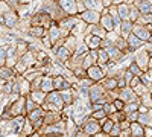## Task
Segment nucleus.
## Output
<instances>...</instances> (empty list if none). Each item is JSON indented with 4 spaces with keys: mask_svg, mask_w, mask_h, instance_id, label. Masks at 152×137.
I'll use <instances>...</instances> for the list:
<instances>
[{
    "mask_svg": "<svg viewBox=\"0 0 152 137\" xmlns=\"http://www.w3.org/2000/svg\"><path fill=\"white\" fill-rule=\"evenodd\" d=\"M90 102H97V101H110V97L107 95V90L104 89V85L100 82H94L90 89Z\"/></svg>",
    "mask_w": 152,
    "mask_h": 137,
    "instance_id": "2",
    "label": "nucleus"
},
{
    "mask_svg": "<svg viewBox=\"0 0 152 137\" xmlns=\"http://www.w3.org/2000/svg\"><path fill=\"white\" fill-rule=\"evenodd\" d=\"M113 125H114L113 119L107 117V120L102 123V133H104V134H107V136H110V133H111V130H113Z\"/></svg>",
    "mask_w": 152,
    "mask_h": 137,
    "instance_id": "42",
    "label": "nucleus"
},
{
    "mask_svg": "<svg viewBox=\"0 0 152 137\" xmlns=\"http://www.w3.org/2000/svg\"><path fill=\"white\" fill-rule=\"evenodd\" d=\"M104 110H105V113L110 116L111 113H114V111H117V108L114 107V104H113V101H107L105 104H104Z\"/></svg>",
    "mask_w": 152,
    "mask_h": 137,
    "instance_id": "48",
    "label": "nucleus"
},
{
    "mask_svg": "<svg viewBox=\"0 0 152 137\" xmlns=\"http://www.w3.org/2000/svg\"><path fill=\"white\" fill-rule=\"evenodd\" d=\"M29 96L34 99V101H35L38 105H43V104L46 102V96H47V93H44L41 89H38V90H32V92L29 93Z\"/></svg>",
    "mask_w": 152,
    "mask_h": 137,
    "instance_id": "27",
    "label": "nucleus"
},
{
    "mask_svg": "<svg viewBox=\"0 0 152 137\" xmlns=\"http://www.w3.org/2000/svg\"><path fill=\"white\" fill-rule=\"evenodd\" d=\"M58 5L67 15H78V0H58Z\"/></svg>",
    "mask_w": 152,
    "mask_h": 137,
    "instance_id": "4",
    "label": "nucleus"
},
{
    "mask_svg": "<svg viewBox=\"0 0 152 137\" xmlns=\"http://www.w3.org/2000/svg\"><path fill=\"white\" fill-rule=\"evenodd\" d=\"M132 89H134V92L138 95V96H142L145 92H148L149 90V87L146 85V84H143V82H140V84H137L135 87H132Z\"/></svg>",
    "mask_w": 152,
    "mask_h": 137,
    "instance_id": "47",
    "label": "nucleus"
},
{
    "mask_svg": "<svg viewBox=\"0 0 152 137\" xmlns=\"http://www.w3.org/2000/svg\"><path fill=\"white\" fill-rule=\"evenodd\" d=\"M61 96H62V101H64L66 105H73L75 102V92L73 89H69V90H61Z\"/></svg>",
    "mask_w": 152,
    "mask_h": 137,
    "instance_id": "29",
    "label": "nucleus"
},
{
    "mask_svg": "<svg viewBox=\"0 0 152 137\" xmlns=\"http://www.w3.org/2000/svg\"><path fill=\"white\" fill-rule=\"evenodd\" d=\"M44 114H46V110L41 107V105H38L35 110H32V111H29V113L26 114V117L28 119H31L32 122H35V120H38V119H41V117H44Z\"/></svg>",
    "mask_w": 152,
    "mask_h": 137,
    "instance_id": "25",
    "label": "nucleus"
},
{
    "mask_svg": "<svg viewBox=\"0 0 152 137\" xmlns=\"http://www.w3.org/2000/svg\"><path fill=\"white\" fill-rule=\"evenodd\" d=\"M107 38H108V40H111L114 44H116V41L120 38V35H119L116 31H108V32H107Z\"/></svg>",
    "mask_w": 152,
    "mask_h": 137,
    "instance_id": "50",
    "label": "nucleus"
},
{
    "mask_svg": "<svg viewBox=\"0 0 152 137\" xmlns=\"http://www.w3.org/2000/svg\"><path fill=\"white\" fill-rule=\"evenodd\" d=\"M140 104L146 105L148 108H152V93H151V90L145 92V93L140 96Z\"/></svg>",
    "mask_w": 152,
    "mask_h": 137,
    "instance_id": "36",
    "label": "nucleus"
},
{
    "mask_svg": "<svg viewBox=\"0 0 152 137\" xmlns=\"http://www.w3.org/2000/svg\"><path fill=\"white\" fill-rule=\"evenodd\" d=\"M149 58H151V55L148 52L146 46H143L140 49H137L135 52H132V59L140 66V69L143 72H149Z\"/></svg>",
    "mask_w": 152,
    "mask_h": 137,
    "instance_id": "1",
    "label": "nucleus"
},
{
    "mask_svg": "<svg viewBox=\"0 0 152 137\" xmlns=\"http://www.w3.org/2000/svg\"><path fill=\"white\" fill-rule=\"evenodd\" d=\"M47 35H49L50 41H52V44H55V43H56L58 40H61V38H64V37H62V31H61L59 24H58L56 21H53L52 24H50V28L47 29Z\"/></svg>",
    "mask_w": 152,
    "mask_h": 137,
    "instance_id": "12",
    "label": "nucleus"
},
{
    "mask_svg": "<svg viewBox=\"0 0 152 137\" xmlns=\"http://www.w3.org/2000/svg\"><path fill=\"white\" fill-rule=\"evenodd\" d=\"M120 131H122V127H120V123L114 122V125H113V130H111L110 136H120Z\"/></svg>",
    "mask_w": 152,
    "mask_h": 137,
    "instance_id": "52",
    "label": "nucleus"
},
{
    "mask_svg": "<svg viewBox=\"0 0 152 137\" xmlns=\"http://www.w3.org/2000/svg\"><path fill=\"white\" fill-rule=\"evenodd\" d=\"M116 46L120 49V51H123L125 53H131V51H129V44H128V40L123 38V37H120V38L116 41Z\"/></svg>",
    "mask_w": 152,
    "mask_h": 137,
    "instance_id": "37",
    "label": "nucleus"
},
{
    "mask_svg": "<svg viewBox=\"0 0 152 137\" xmlns=\"http://www.w3.org/2000/svg\"><path fill=\"white\" fill-rule=\"evenodd\" d=\"M117 85H119V89H123V87L128 85V82H126L125 78H119V79H117Z\"/></svg>",
    "mask_w": 152,
    "mask_h": 137,
    "instance_id": "61",
    "label": "nucleus"
},
{
    "mask_svg": "<svg viewBox=\"0 0 152 137\" xmlns=\"http://www.w3.org/2000/svg\"><path fill=\"white\" fill-rule=\"evenodd\" d=\"M17 81H18V89H20V95L21 96H28L32 90L31 87V81H28L23 75H17Z\"/></svg>",
    "mask_w": 152,
    "mask_h": 137,
    "instance_id": "16",
    "label": "nucleus"
},
{
    "mask_svg": "<svg viewBox=\"0 0 152 137\" xmlns=\"http://www.w3.org/2000/svg\"><path fill=\"white\" fill-rule=\"evenodd\" d=\"M137 5V8L140 9L142 14H148V12H152V0H142L138 3H134Z\"/></svg>",
    "mask_w": 152,
    "mask_h": 137,
    "instance_id": "30",
    "label": "nucleus"
},
{
    "mask_svg": "<svg viewBox=\"0 0 152 137\" xmlns=\"http://www.w3.org/2000/svg\"><path fill=\"white\" fill-rule=\"evenodd\" d=\"M87 29H88V23L84 21V20L79 17V20L76 21V23H75V26L72 28L70 34L75 35V37H78V38H82V37L87 34Z\"/></svg>",
    "mask_w": 152,
    "mask_h": 137,
    "instance_id": "11",
    "label": "nucleus"
},
{
    "mask_svg": "<svg viewBox=\"0 0 152 137\" xmlns=\"http://www.w3.org/2000/svg\"><path fill=\"white\" fill-rule=\"evenodd\" d=\"M73 72H75V75H76V76H78V79H79V78H84V76H87V70H85L84 67H78V69H75Z\"/></svg>",
    "mask_w": 152,
    "mask_h": 137,
    "instance_id": "54",
    "label": "nucleus"
},
{
    "mask_svg": "<svg viewBox=\"0 0 152 137\" xmlns=\"http://www.w3.org/2000/svg\"><path fill=\"white\" fill-rule=\"evenodd\" d=\"M41 43H43V46L46 47V51H52V41H50V38H49V35L46 34L44 37H41Z\"/></svg>",
    "mask_w": 152,
    "mask_h": 137,
    "instance_id": "49",
    "label": "nucleus"
},
{
    "mask_svg": "<svg viewBox=\"0 0 152 137\" xmlns=\"http://www.w3.org/2000/svg\"><path fill=\"white\" fill-rule=\"evenodd\" d=\"M37 107H38V104H37V102L34 101V99H32V97L28 95V96H26V114L29 113V111L35 110Z\"/></svg>",
    "mask_w": 152,
    "mask_h": 137,
    "instance_id": "44",
    "label": "nucleus"
},
{
    "mask_svg": "<svg viewBox=\"0 0 152 137\" xmlns=\"http://www.w3.org/2000/svg\"><path fill=\"white\" fill-rule=\"evenodd\" d=\"M14 70H15V73L17 75H24V73H26L28 70H29V66L26 64V63H24V61L20 58L18 61H17V64L14 66Z\"/></svg>",
    "mask_w": 152,
    "mask_h": 137,
    "instance_id": "34",
    "label": "nucleus"
},
{
    "mask_svg": "<svg viewBox=\"0 0 152 137\" xmlns=\"http://www.w3.org/2000/svg\"><path fill=\"white\" fill-rule=\"evenodd\" d=\"M135 23H140V24H149V23H152V12H148V14H140V17L137 18V21Z\"/></svg>",
    "mask_w": 152,
    "mask_h": 137,
    "instance_id": "41",
    "label": "nucleus"
},
{
    "mask_svg": "<svg viewBox=\"0 0 152 137\" xmlns=\"http://www.w3.org/2000/svg\"><path fill=\"white\" fill-rule=\"evenodd\" d=\"M126 69H128V70H129L131 73H134V75H138V76H142V75L145 73V72H143V70L140 69V66H138V64L135 63V61H134V59L131 61V63H129V66H128V67H126Z\"/></svg>",
    "mask_w": 152,
    "mask_h": 137,
    "instance_id": "40",
    "label": "nucleus"
},
{
    "mask_svg": "<svg viewBox=\"0 0 152 137\" xmlns=\"http://www.w3.org/2000/svg\"><path fill=\"white\" fill-rule=\"evenodd\" d=\"M79 17L87 21L88 24H97L100 21V11L97 9H85L84 12H81Z\"/></svg>",
    "mask_w": 152,
    "mask_h": 137,
    "instance_id": "5",
    "label": "nucleus"
},
{
    "mask_svg": "<svg viewBox=\"0 0 152 137\" xmlns=\"http://www.w3.org/2000/svg\"><path fill=\"white\" fill-rule=\"evenodd\" d=\"M21 136H34L35 134V128H34V123L31 119H24V123H23V128H21Z\"/></svg>",
    "mask_w": 152,
    "mask_h": 137,
    "instance_id": "28",
    "label": "nucleus"
},
{
    "mask_svg": "<svg viewBox=\"0 0 152 137\" xmlns=\"http://www.w3.org/2000/svg\"><path fill=\"white\" fill-rule=\"evenodd\" d=\"M138 122H140L142 125H148V123H149L148 113H138Z\"/></svg>",
    "mask_w": 152,
    "mask_h": 137,
    "instance_id": "53",
    "label": "nucleus"
},
{
    "mask_svg": "<svg viewBox=\"0 0 152 137\" xmlns=\"http://www.w3.org/2000/svg\"><path fill=\"white\" fill-rule=\"evenodd\" d=\"M78 41H79V38L78 37H75V35H67L66 38H64V46L69 49V51L72 52V53H75V51H76V46H78Z\"/></svg>",
    "mask_w": 152,
    "mask_h": 137,
    "instance_id": "26",
    "label": "nucleus"
},
{
    "mask_svg": "<svg viewBox=\"0 0 152 137\" xmlns=\"http://www.w3.org/2000/svg\"><path fill=\"white\" fill-rule=\"evenodd\" d=\"M117 9H119V15H120L122 20H126L129 17V3L123 2V3L117 5Z\"/></svg>",
    "mask_w": 152,
    "mask_h": 137,
    "instance_id": "31",
    "label": "nucleus"
},
{
    "mask_svg": "<svg viewBox=\"0 0 152 137\" xmlns=\"http://www.w3.org/2000/svg\"><path fill=\"white\" fill-rule=\"evenodd\" d=\"M119 97L122 99L125 104H126V102L140 101V96H138V95L134 92V89H132V87H129V85H126V87H123V89H120V95H119Z\"/></svg>",
    "mask_w": 152,
    "mask_h": 137,
    "instance_id": "7",
    "label": "nucleus"
},
{
    "mask_svg": "<svg viewBox=\"0 0 152 137\" xmlns=\"http://www.w3.org/2000/svg\"><path fill=\"white\" fill-rule=\"evenodd\" d=\"M132 28H134V23L131 20H122V24H120V37L123 38H128V37L132 34Z\"/></svg>",
    "mask_w": 152,
    "mask_h": 137,
    "instance_id": "19",
    "label": "nucleus"
},
{
    "mask_svg": "<svg viewBox=\"0 0 152 137\" xmlns=\"http://www.w3.org/2000/svg\"><path fill=\"white\" fill-rule=\"evenodd\" d=\"M53 85H55V90H69L72 89V82L67 81L62 75H56V76H53Z\"/></svg>",
    "mask_w": 152,
    "mask_h": 137,
    "instance_id": "17",
    "label": "nucleus"
},
{
    "mask_svg": "<svg viewBox=\"0 0 152 137\" xmlns=\"http://www.w3.org/2000/svg\"><path fill=\"white\" fill-rule=\"evenodd\" d=\"M140 9L137 8V5H134V3H131L129 5V17H128V20H131L132 23H135L137 21V18L140 17Z\"/></svg>",
    "mask_w": 152,
    "mask_h": 137,
    "instance_id": "32",
    "label": "nucleus"
},
{
    "mask_svg": "<svg viewBox=\"0 0 152 137\" xmlns=\"http://www.w3.org/2000/svg\"><path fill=\"white\" fill-rule=\"evenodd\" d=\"M113 3H114V0H102V5H104V8H110Z\"/></svg>",
    "mask_w": 152,
    "mask_h": 137,
    "instance_id": "62",
    "label": "nucleus"
},
{
    "mask_svg": "<svg viewBox=\"0 0 152 137\" xmlns=\"http://www.w3.org/2000/svg\"><path fill=\"white\" fill-rule=\"evenodd\" d=\"M34 2V0H18V3H21V5H31Z\"/></svg>",
    "mask_w": 152,
    "mask_h": 137,
    "instance_id": "63",
    "label": "nucleus"
},
{
    "mask_svg": "<svg viewBox=\"0 0 152 137\" xmlns=\"http://www.w3.org/2000/svg\"><path fill=\"white\" fill-rule=\"evenodd\" d=\"M87 76L91 78L94 82H99L104 76H107V73H105V70L102 69V66H99V64L96 63V64H93L91 67L87 69Z\"/></svg>",
    "mask_w": 152,
    "mask_h": 137,
    "instance_id": "10",
    "label": "nucleus"
},
{
    "mask_svg": "<svg viewBox=\"0 0 152 137\" xmlns=\"http://www.w3.org/2000/svg\"><path fill=\"white\" fill-rule=\"evenodd\" d=\"M140 82H142V78L138 76V75H134L132 79H131V82H129V87H135L137 84H140Z\"/></svg>",
    "mask_w": 152,
    "mask_h": 137,
    "instance_id": "57",
    "label": "nucleus"
},
{
    "mask_svg": "<svg viewBox=\"0 0 152 137\" xmlns=\"http://www.w3.org/2000/svg\"><path fill=\"white\" fill-rule=\"evenodd\" d=\"M82 130H84V133L87 134V136H96V134H99L100 131H102V125H100V122L97 120V119H94V117H87L85 119V122L82 123Z\"/></svg>",
    "mask_w": 152,
    "mask_h": 137,
    "instance_id": "3",
    "label": "nucleus"
},
{
    "mask_svg": "<svg viewBox=\"0 0 152 137\" xmlns=\"http://www.w3.org/2000/svg\"><path fill=\"white\" fill-rule=\"evenodd\" d=\"M132 34H135L140 40H143L145 43H149L151 37H152V32L145 26V24H140V23H134V28H132Z\"/></svg>",
    "mask_w": 152,
    "mask_h": 137,
    "instance_id": "8",
    "label": "nucleus"
},
{
    "mask_svg": "<svg viewBox=\"0 0 152 137\" xmlns=\"http://www.w3.org/2000/svg\"><path fill=\"white\" fill-rule=\"evenodd\" d=\"M138 105H140V101H134V102H126L123 107V111L126 114L132 113V111H138Z\"/></svg>",
    "mask_w": 152,
    "mask_h": 137,
    "instance_id": "38",
    "label": "nucleus"
},
{
    "mask_svg": "<svg viewBox=\"0 0 152 137\" xmlns=\"http://www.w3.org/2000/svg\"><path fill=\"white\" fill-rule=\"evenodd\" d=\"M107 52L110 55V59H111V66L113 64H117L120 63V61L125 58V55H128V53H125L123 51H120V49L116 46V44H111L107 47Z\"/></svg>",
    "mask_w": 152,
    "mask_h": 137,
    "instance_id": "6",
    "label": "nucleus"
},
{
    "mask_svg": "<svg viewBox=\"0 0 152 137\" xmlns=\"http://www.w3.org/2000/svg\"><path fill=\"white\" fill-rule=\"evenodd\" d=\"M6 56H8V44L0 46V66L6 64Z\"/></svg>",
    "mask_w": 152,
    "mask_h": 137,
    "instance_id": "43",
    "label": "nucleus"
},
{
    "mask_svg": "<svg viewBox=\"0 0 152 137\" xmlns=\"http://www.w3.org/2000/svg\"><path fill=\"white\" fill-rule=\"evenodd\" d=\"M47 34V29L44 26H31L28 31V35L32 37V38H41Z\"/></svg>",
    "mask_w": 152,
    "mask_h": 137,
    "instance_id": "23",
    "label": "nucleus"
},
{
    "mask_svg": "<svg viewBox=\"0 0 152 137\" xmlns=\"http://www.w3.org/2000/svg\"><path fill=\"white\" fill-rule=\"evenodd\" d=\"M113 104H114V107H116L117 110H123V107H125V102L122 101L120 97H116V99L113 101Z\"/></svg>",
    "mask_w": 152,
    "mask_h": 137,
    "instance_id": "55",
    "label": "nucleus"
},
{
    "mask_svg": "<svg viewBox=\"0 0 152 137\" xmlns=\"http://www.w3.org/2000/svg\"><path fill=\"white\" fill-rule=\"evenodd\" d=\"M53 55H55V58H56L58 61H61V63L64 64L73 53L69 51V49H67L64 44H62V46H59L58 49H55V51H53Z\"/></svg>",
    "mask_w": 152,
    "mask_h": 137,
    "instance_id": "15",
    "label": "nucleus"
},
{
    "mask_svg": "<svg viewBox=\"0 0 152 137\" xmlns=\"http://www.w3.org/2000/svg\"><path fill=\"white\" fill-rule=\"evenodd\" d=\"M99 82L104 85L105 90H114V89H117V87H119V85H117V78H116V76H104Z\"/></svg>",
    "mask_w": 152,
    "mask_h": 137,
    "instance_id": "21",
    "label": "nucleus"
},
{
    "mask_svg": "<svg viewBox=\"0 0 152 137\" xmlns=\"http://www.w3.org/2000/svg\"><path fill=\"white\" fill-rule=\"evenodd\" d=\"M82 40L87 43V46L90 47V49H97V47H100V41H102V38H100V37H97V35H94V34H91V32H87V34L82 37Z\"/></svg>",
    "mask_w": 152,
    "mask_h": 137,
    "instance_id": "14",
    "label": "nucleus"
},
{
    "mask_svg": "<svg viewBox=\"0 0 152 137\" xmlns=\"http://www.w3.org/2000/svg\"><path fill=\"white\" fill-rule=\"evenodd\" d=\"M129 128H131V133H132L134 137H145V125H142L138 120L131 122Z\"/></svg>",
    "mask_w": 152,
    "mask_h": 137,
    "instance_id": "24",
    "label": "nucleus"
},
{
    "mask_svg": "<svg viewBox=\"0 0 152 137\" xmlns=\"http://www.w3.org/2000/svg\"><path fill=\"white\" fill-rule=\"evenodd\" d=\"M5 17V26L9 28V29H15L17 24L20 21V14L15 11V9H9L6 14H3Z\"/></svg>",
    "mask_w": 152,
    "mask_h": 137,
    "instance_id": "9",
    "label": "nucleus"
},
{
    "mask_svg": "<svg viewBox=\"0 0 152 137\" xmlns=\"http://www.w3.org/2000/svg\"><path fill=\"white\" fill-rule=\"evenodd\" d=\"M90 116H91V117H94V119H97V120H100V119L107 117L108 114L105 113V110H104V108H99V110H93Z\"/></svg>",
    "mask_w": 152,
    "mask_h": 137,
    "instance_id": "45",
    "label": "nucleus"
},
{
    "mask_svg": "<svg viewBox=\"0 0 152 137\" xmlns=\"http://www.w3.org/2000/svg\"><path fill=\"white\" fill-rule=\"evenodd\" d=\"M126 119H128L129 122L138 120V111H132V113H128V114H126Z\"/></svg>",
    "mask_w": 152,
    "mask_h": 137,
    "instance_id": "56",
    "label": "nucleus"
},
{
    "mask_svg": "<svg viewBox=\"0 0 152 137\" xmlns=\"http://www.w3.org/2000/svg\"><path fill=\"white\" fill-rule=\"evenodd\" d=\"M149 70H152V55H151V58H149Z\"/></svg>",
    "mask_w": 152,
    "mask_h": 137,
    "instance_id": "64",
    "label": "nucleus"
},
{
    "mask_svg": "<svg viewBox=\"0 0 152 137\" xmlns=\"http://www.w3.org/2000/svg\"><path fill=\"white\" fill-rule=\"evenodd\" d=\"M88 51H90V47L87 46V43H85L82 38H79L78 46H76V51H75V53H76V55H85V53H88Z\"/></svg>",
    "mask_w": 152,
    "mask_h": 137,
    "instance_id": "33",
    "label": "nucleus"
},
{
    "mask_svg": "<svg viewBox=\"0 0 152 137\" xmlns=\"http://www.w3.org/2000/svg\"><path fill=\"white\" fill-rule=\"evenodd\" d=\"M129 136H132L131 128H123V130L120 131V137H129Z\"/></svg>",
    "mask_w": 152,
    "mask_h": 137,
    "instance_id": "59",
    "label": "nucleus"
},
{
    "mask_svg": "<svg viewBox=\"0 0 152 137\" xmlns=\"http://www.w3.org/2000/svg\"><path fill=\"white\" fill-rule=\"evenodd\" d=\"M46 101L55 104V105L58 107V110H59V111L66 107V104H64V101H62V96H61V92H59V90H52L50 93H47Z\"/></svg>",
    "mask_w": 152,
    "mask_h": 137,
    "instance_id": "13",
    "label": "nucleus"
},
{
    "mask_svg": "<svg viewBox=\"0 0 152 137\" xmlns=\"http://www.w3.org/2000/svg\"><path fill=\"white\" fill-rule=\"evenodd\" d=\"M93 64H96V59L90 55V51H88V53H85V55H84V59H82V67L87 70L88 67H91Z\"/></svg>",
    "mask_w": 152,
    "mask_h": 137,
    "instance_id": "39",
    "label": "nucleus"
},
{
    "mask_svg": "<svg viewBox=\"0 0 152 137\" xmlns=\"http://www.w3.org/2000/svg\"><path fill=\"white\" fill-rule=\"evenodd\" d=\"M41 90H43L44 93H50L52 90H55V85H53V76H52V75H44V76H43Z\"/></svg>",
    "mask_w": 152,
    "mask_h": 137,
    "instance_id": "20",
    "label": "nucleus"
},
{
    "mask_svg": "<svg viewBox=\"0 0 152 137\" xmlns=\"http://www.w3.org/2000/svg\"><path fill=\"white\" fill-rule=\"evenodd\" d=\"M111 44H114L111 40H108L107 38V37H105V38H102V41H100V47H104V49H107L108 46H111Z\"/></svg>",
    "mask_w": 152,
    "mask_h": 137,
    "instance_id": "58",
    "label": "nucleus"
},
{
    "mask_svg": "<svg viewBox=\"0 0 152 137\" xmlns=\"http://www.w3.org/2000/svg\"><path fill=\"white\" fill-rule=\"evenodd\" d=\"M61 111H46L44 114V123L46 125H52V123L61 120Z\"/></svg>",
    "mask_w": 152,
    "mask_h": 137,
    "instance_id": "22",
    "label": "nucleus"
},
{
    "mask_svg": "<svg viewBox=\"0 0 152 137\" xmlns=\"http://www.w3.org/2000/svg\"><path fill=\"white\" fill-rule=\"evenodd\" d=\"M43 76H44V75H38V76H37L34 81H31V87H32V90H38V89H41ZM32 90H31V92H32Z\"/></svg>",
    "mask_w": 152,
    "mask_h": 137,
    "instance_id": "46",
    "label": "nucleus"
},
{
    "mask_svg": "<svg viewBox=\"0 0 152 137\" xmlns=\"http://www.w3.org/2000/svg\"><path fill=\"white\" fill-rule=\"evenodd\" d=\"M145 137H152V125H145Z\"/></svg>",
    "mask_w": 152,
    "mask_h": 137,
    "instance_id": "60",
    "label": "nucleus"
},
{
    "mask_svg": "<svg viewBox=\"0 0 152 137\" xmlns=\"http://www.w3.org/2000/svg\"><path fill=\"white\" fill-rule=\"evenodd\" d=\"M108 117H110V119H113V122L120 123L122 120H125V119H126V113H125L123 110H117V111H114V113H111Z\"/></svg>",
    "mask_w": 152,
    "mask_h": 137,
    "instance_id": "35",
    "label": "nucleus"
},
{
    "mask_svg": "<svg viewBox=\"0 0 152 137\" xmlns=\"http://www.w3.org/2000/svg\"><path fill=\"white\" fill-rule=\"evenodd\" d=\"M126 40H128V44H129V51H131V53H132V52H135L137 49H140V47H143V46L146 44L143 40L138 38V37H137L135 34H131Z\"/></svg>",
    "mask_w": 152,
    "mask_h": 137,
    "instance_id": "18",
    "label": "nucleus"
},
{
    "mask_svg": "<svg viewBox=\"0 0 152 137\" xmlns=\"http://www.w3.org/2000/svg\"><path fill=\"white\" fill-rule=\"evenodd\" d=\"M9 9H12V8L9 6V3L6 2V0H0V14H2V15L6 14Z\"/></svg>",
    "mask_w": 152,
    "mask_h": 137,
    "instance_id": "51",
    "label": "nucleus"
}]
</instances>
